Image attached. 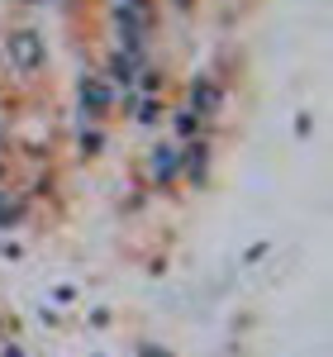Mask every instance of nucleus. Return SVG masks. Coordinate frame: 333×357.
Listing matches in <instances>:
<instances>
[{"label":"nucleus","instance_id":"1","mask_svg":"<svg viewBox=\"0 0 333 357\" xmlns=\"http://www.w3.org/2000/svg\"><path fill=\"white\" fill-rule=\"evenodd\" d=\"M10 53H15L20 67H38V62H43V48H38L33 33H15V38H10Z\"/></svg>","mask_w":333,"mask_h":357},{"label":"nucleus","instance_id":"2","mask_svg":"<svg viewBox=\"0 0 333 357\" xmlns=\"http://www.w3.org/2000/svg\"><path fill=\"white\" fill-rule=\"evenodd\" d=\"M195 105H200V110H210V105H215V91H210V86H200V91H195Z\"/></svg>","mask_w":333,"mask_h":357}]
</instances>
